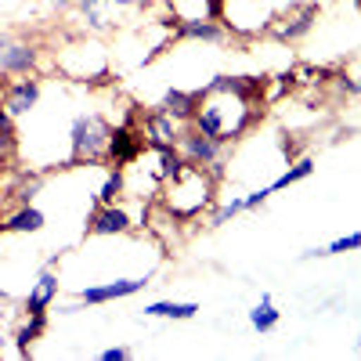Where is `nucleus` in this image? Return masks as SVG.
I'll use <instances>...</instances> for the list:
<instances>
[{
  "instance_id": "11",
  "label": "nucleus",
  "mask_w": 361,
  "mask_h": 361,
  "mask_svg": "<svg viewBox=\"0 0 361 361\" xmlns=\"http://www.w3.org/2000/svg\"><path fill=\"white\" fill-rule=\"evenodd\" d=\"M40 102V80L33 76H25V80H15L8 90H4V109L11 116H25V112H33Z\"/></svg>"
},
{
  "instance_id": "20",
  "label": "nucleus",
  "mask_w": 361,
  "mask_h": 361,
  "mask_svg": "<svg viewBox=\"0 0 361 361\" xmlns=\"http://www.w3.org/2000/svg\"><path fill=\"white\" fill-rule=\"evenodd\" d=\"M123 188H127V177H123V166H116L105 180H102V188H98V206L102 202H116L119 195H123Z\"/></svg>"
},
{
  "instance_id": "2",
  "label": "nucleus",
  "mask_w": 361,
  "mask_h": 361,
  "mask_svg": "<svg viewBox=\"0 0 361 361\" xmlns=\"http://www.w3.org/2000/svg\"><path fill=\"white\" fill-rule=\"evenodd\" d=\"M209 199H214V173H209L206 166H195L188 163L185 170H180L177 177L166 180V209L173 217H195L202 214V209L209 206Z\"/></svg>"
},
{
  "instance_id": "3",
  "label": "nucleus",
  "mask_w": 361,
  "mask_h": 361,
  "mask_svg": "<svg viewBox=\"0 0 361 361\" xmlns=\"http://www.w3.org/2000/svg\"><path fill=\"white\" fill-rule=\"evenodd\" d=\"M112 127L98 112H80L69 127V145H73V156L69 163H98L105 159V145H109Z\"/></svg>"
},
{
  "instance_id": "35",
  "label": "nucleus",
  "mask_w": 361,
  "mask_h": 361,
  "mask_svg": "<svg viewBox=\"0 0 361 361\" xmlns=\"http://www.w3.org/2000/svg\"><path fill=\"white\" fill-rule=\"evenodd\" d=\"M357 347H361V336H357Z\"/></svg>"
},
{
  "instance_id": "14",
  "label": "nucleus",
  "mask_w": 361,
  "mask_h": 361,
  "mask_svg": "<svg viewBox=\"0 0 361 361\" xmlns=\"http://www.w3.org/2000/svg\"><path fill=\"white\" fill-rule=\"evenodd\" d=\"M173 37H180V40H206V44H224L228 40L224 25L209 22V18H202V22H177Z\"/></svg>"
},
{
  "instance_id": "34",
  "label": "nucleus",
  "mask_w": 361,
  "mask_h": 361,
  "mask_svg": "<svg viewBox=\"0 0 361 361\" xmlns=\"http://www.w3.org/2000/svg\"><path fill=\"white\" fill-rule=\"evenodd\" d=\"M0 44H8V37H4V33H0Z\"/></svg>"
},
{
  "instance_id": "6",
  "label": "nucleus",
  "mask_w": 361,
  "mask_h": 361,
  "mask_svg": "<svg viewBox=\"0 0 361 361\" xmlns=\"http://www.w3.org/2000/svg\"><path fill=\"white\" fill-rule=\"evenodd\" d=\"M145 286H148V275H141V279H116V282H105V286H87V289H80V304L83 307H98V304H109V300L134 296Z\"/></svg>"
},
{
  "instance_id": "18",
  "label": "nucleus",
  "mask_w": 361,
  "mask_h": 361,
  "mask_svg": "<svg viewBox=\"0 0 361 361\" xmlns=\"http://www.w3.org/2000/svg\"><path fill=\"white\" fill-rule=\"evenodd\" d=\"M44 333H47V314H29V322L15 333V347H18V354H29V347H33Z\"/></svg>"
},
{
  "instance_id": "22",
  "label": "nucleus",
  "mask_w": 361,
  "mask_h": 361,
  "mask_svg": "<svg viewBox=\"0 0 361 361\" xmlns=\"http://www.w3.org/2000/svg\"><path fill=\"white\" fill-rule=\"evenodd\" d=\"M243 209H246V202H243V195H235V199H228L221 209H217V214H214V228H221V224H228L231 217H238V214H243Z\"/></svg>"
},
{
  "instance_id": "21",
  "label": "nucleus",
  "mask_w": 361,
  "mask_h": 361,
  "mask_svg": "<svg viewBox=\"0 0 361 361\" xmlns=\"http://www.w3.org/2000/svg\"><path fill=\"white\" fill-rule=\"evenodd\" d=\"M354 250H361V231H350V235H340V238H333L322 253L325 257H336V253H354Z\"/></svg>"
},
{
  "instance_id": "15",
  "label": "nucleus",
  "mask_w": 361,
  "mask_h": 361,
  "mask_svg": "<svg viewBox=\"0 0 361 361\" xmlns=\"http://www.w3.org/2000/svg\"><path fill=\"white\" fill-rule=\"evenodd\" d=\"M286 22H289V25H279V29H275L279 40H300V37H307L311 25L318 22V4H304L300 11H289Z\"/></svg>"
},
{
  "instance_id": "24",
  "label": "nucleus",
  "mask_w": 361,
  "mask_h": 361,
  "mask_svg": "<svg viewBox=\"0 0 361 361\" xmlns=\"http://www.w3.org/2000/svg\"><path fill=\"white\" fill-rule=\"evenodd\" d=\"M271 195H275V192H271V188H257V192H250V195H243V202H246V209H257V206H264Z\"/></svg>"
},
{
  "instance_id": "28",
  "label": "nucleus",
  "mask_w": 361,
  "mask_h": 361,
  "mask_svg": "<svg viewBox=\"0 0 361 361\" xmlns=\"http://www.w3.org/2000/svg\"><path fill=\"white\" fill-rule=\"evenodd\" d=\"M343 90H347V94H361V80H347L343 76Z\"/></svg>"
},
{
  "instance_id": "32",
  "label": "nucleus",
  "mask_w": 361,
  "mask_h": 361,
  "mask_svg": "<svg viewBox=\"0 0 361 361\" xmlns=\"http://www.w3.org/2000/svg\"><path fill=\"white\" fill-rule=\"evenodd\" d=\"M0 304H8V289L4 286H0Z\"/></svg>"
},
{
  "instance_id": "31",
  "label": "nucleus",
  "mask_w": 361,
  "mask_h": 361,
  "mask_svg": "<svg viewBox=\"0 0 361 361\" xmlns=\"http://www.w3.org/2000/svg\"><path fill=\"white\" fill-rule=\"evenodd\" d=\"M51 4H54V8H58V11H66V8H69V4H73V0H51Z\"/></svg>"
},
{
  "instance_id": "27",
  "label": "nucleus",
  "mask_w": 361,
  "mask_h": 361,
  "mask_svg": "<svg viewBox=\"0 0 361 361\" xmlns=\"http://www.w3.org/2000/svg\"><path fill=\"white\" fill-rule=\"evenodd\" d=\"M112 8H137V4H148V0H105Z\"/></svg>"
},
{
  "instance_id": "33",
  "label": "nucleus",
  "mask_w": 361,
  "mask_h": 361,
  "mask_svg": "<svg viewBox=\"0 0 361 361\" xmlns=\"http://www.w3.org/2000/svg\"><path fill=\"white\" fill-rule=\"evenodd\" d=\"M0 354H4V336H0Z\"/></svg>"
},
{
  "instance_id": "4",
  "label": "nucleus",
  "mask_w": 361,
  "mask_h": 361,
  "mask_svg": "<svg viewBox=\"0 0 361 361\" xmlns=\"http://www.w3.org/2000/svg\"><path fill=\"white\" fill-rule=\"evenodd\" d=\"M177 152L185 156L188 163H195V166H214V163H221L224 145H221V141H214V137H206V134H199L195 127H180Z\"/></svg>"
},
{
  "instance_id": "30",
  "label": "nucleus",
  "mask_w": 361,
  "mask_h": 361,
  "mask_svg": "<svg viewBox=\"0 0 361 361\" xmlns=\"http://www.w3.org/2000/svg\"><path fill=\"white\" fill-rule=\"evenodd\" d=\"M80 311H83L80 304H73V307H58V314H80Z\"/></svg>"
},
{
  "instance_id": "10",
  "label": "nucleus",
  "mask_w": 361,
  "mask_h": 361,
  "mask_svg": "<svg viewBox=\"0 0 361 361\" xmlns=\"http://www.w3.org/2000/svg\"><path fill=\"white\" fill-rule=\"evenodd\" d=\"M37 69L33 44H0V73L4 76H29Z\"/></svg>"
},
{
  "instance_id": "23",
  "label": "nucleus",
  "mask_w": 361,
  "mask_h": 361,
  "mask_svg": "<svg viewBox=\"0 0 361 361\" xmlns=\"http://www.w3.org/2000/svg\"><path fill=\"white\" fill-rule=\"evenodd\" d=\"M11 145H15V116L0 102V148H11Z\"/></svg>"
},
{
  "instance_id": "25",
  "label": "nucleus",
  "mask_w": 361,
  "mask_h": 361,
  "mask_svg": "<svg viewBox=\"0 0 361 361\" xmlns=\"http://www.w3.org/2000/svg\"><path fill=\"white\" fill-rule=\"evenodd\" d=\"M130 357V347H109L102 350V361H127Z\"/></svg>"
},
{
  "instance_id": "26",
  "label": "nucleus",
  "mask_w": 361,
  "mask_h": 361,
  "mask_svg": "<svg viewBox=\"0 0 361 361\" xmlns=\"http://www.w3.org/2000/svg\"><path fill=\"white\" fill-rule=\"evenodd\" d=\"M37 192H40V180H33L29 188H22V192H18V202H22V206H29V202L37 199Z\"/></svg>"
},
{
  "instance_id": "7",
  "label": "nucleus",
  "mask_w": 361,
  "mask_h": 361,
  "mask_svg": "<svg viewBox=\"0 0 361 361\" xmlns=\"http://www.w3.org/2000/svg\"><path fill=\"white\" fill-rule=\"evenodd\" d=\"M130 228H137L134 217H130V209L116 206V202H102L94 214H90V221H87V235H123Z\"/></svg>"
},
{
  "instance_id": "9",
  "label": "nucleus",
  "mask_w": 361,
  "mask_h": 361,
  "mask_svg": "<svg viewBox=\"0 0 361 361\" xmlns=\"http://www.w3.org/2000/svg\"><path fill=\"white\" fill-rule=\"evenodd\" d=\"M58 289H62V282H58L54 267H44L25 293V314H47V307L58 300Z\"/></svg>"
},
{
  "instance_id": "16",
  "label": "nucleus",
  "mask_w": 361,
  "mask_h": 361,
  "mask_svg": "<svg viewBox=\"0 0 361 361\" xmlns=\"http://www.w3.org/2000/svg\"><path fill=\"white\" fill-rule=\"evenodd\" d=\"M44 224H47V217L40 214L37 206H18L0 228L4 231H22V235H37V231H44Z\"/></svg>"
},
{
  "instance_id": "8",
  "label": "nucleus",
  "mask_w": 361,
  "mask_h": 361,
  "mask_svg": "<svg viewBox=\"0 0 361 361\" xmlns=\"http://www.w3.org/2000/svg\"><path fill=\"white\" fill-rule=\"evenodd\" d=\"M141 148H145V137H137V130L130 123L112 127L109 145H105V159H112L116 166H127V163H134L141 156Z\"/></svg>"
},
{
  "instance_id": "1",
  "label": "nucleus",
  "mask_w": 361,
  "mask_h": 361,
  "mask_svg": "<svg viewBox=\"0 0 361 361\" xmlns=\"http://www.w3.org/2000/svg\"><path fill=\"white\" fill-rule=\"evenodd\" d=\"M257 98H246V94H235V90H224V87H214L209 83L206 90H199V109L192 116V127L206 137H214L221 145H228L231 137H238L250 119H253V105Z\"/></svg>"
},
{
  "instance_id": "17",
  "label": "nucleus",
  "mask_w": 361,
  "mask_h": 361,
  "mask_svg": "<svg viewBox=\"0 0 361 361\" xmlns=\"http://www.w3.org/2000/svg\"><path fill=\"white\" fill-rule=\"evenodd\" d=\"M279 307H275V300H271V293H260V304L250 311V325L257 329V333H275L279 329Z\"/></svg>"
},
{
  "instance_id": "13",
  "label": "nucleus",
  "mask_w": 361,
  "mask_h": 361,
  "mask_svg": "<svg viewBox=\"0 0 361 361\" xmlns=\"http://www.w3.org/2000/svg\"><path fill=\"white\" fill-rule=\"evenodd\" d=\"M163 109L180 119V123H192V116L199 109V90H180V87H170L166 94H163Z\"/></svg>"
},
{
  "instance_id": "12",
  "label": "nucleus",
  "mask_w": 361,
  "mask_h": 361,
  "mask_svg": "<svg viewBox=\"0 0 361 361\" xmlns=\"http://www.w3.org/2000/svg\"><path fill=\"white\" fill-rule=\"evenodd\" d=\"M202 307L192 304V300H156V304H145L141 314L145 318H173V322H188L195 318Z\"/></svg>"
},
{
  "instance_id": "19",
  "label": "nucleus",
  "mask_w": 361,
  "mask_h": 361,
  "mask_svg": "<svg viewBox=\"0 0 361 361\" xmlns=\"http://www.w3.org/2000/svg\"><path fill=\"white\" fill-rule=\"evenodd\" d=\"M311 173H314V159H311V156H304V159H296L289 170H282V173H279L275 180H271L267 188H271V192H282V188L296 185V180H307Z\"/></svg>"
},
{
  "instance_id": "29",
  "label": "nucleus",
  "mask_w": 361,
  "mask_h": 361,
  "mask_svg": "<svg viewBox=\"0 0 361 361\" xmlns=\"http://www.w3.org/2000/svg\"><path fill=\"white\" fill-rule=\"evenodd\" d=\"M76 4H80V11H90V8H102L105 0H76Z\"/></svg>"
},
{
  "instance_id": "5",
  "label": "nucleus",
  "mask_w": 361,
  "mask_h": 361,
  "mask_svg": "<svg viewBox=\"0 0 361 361\" xmlns=\"http://www.w3.org/2000/svg\"><path fill=\"white\" fill-rule=\"evenodd\" d=\"M141 137H145L148 148H170V145H177V137H180V119H173V116L159 105V109H152V112L145 116Z\"/></svg>"
}]
</instances>
